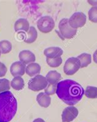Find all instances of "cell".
Wrapping results in <instances>:
<instances>
[{
    "label": "cell",
    "mask_w": 97,
    "mask_h": 122,
    "mask_svg": "<svg viewBox=\"0 0 97 122\" xmlns=\"http://www.w3.org/2000/svg\"><path fill=\"white\" fill-rule=\"evenodd\" d=\"M62 61V58L61 57L56 58H46L47 63L51 68H58L61 65Z\"/></svg>",
    "instance_id": "cell-21"
},
{
    "label": "cell",
    "mask_w": 97,
    "mask_h": 122,
    "mask_svg": "<svg viewBox=\"0 0 97 122\" xmlns=\"http://www.w3.org/2000/svg\"><path fill=\"white\" fill-rule=\"evenodd\" d=\"M81 68L80 61L77 58L71 57L66 61L63 71L66 75L72 76L76 73Z\"/></svg>",
    "instance_id": "cell-6"
},
{
    "label": "cell",
    "mask_w": 97,
    "mask_h": 122,
    "mask_svg": "<svg viewBox=\"0 0 97 122\" xmlns=\"http://www.w3.org/2000/svg\"><path fill=\"white\" fill-rule=\"evenodd\" d=\"M25 65L20 61H15L12 64L10 68V72L12 76L15 77H21L25 74Z\"/></svg>",
    "instance_id": "cell-9"
},
{
    "label": "cell",
    "mask_w": 97,
    "mask_h": 122,
    "mask_svg": "<svg viewBox=\"0 0 97 122\" xmlns=\"http://www.w3.org/2000/svg\"><path fill=\"white\" fill-rule=\"evenodd\" d=\"M48 85L46 78L42 75H37L32 78L28 83V88L33 92H39L45 89Z\"/></svg>",
    "instance_id": "cell-5"
},
{
    "label": "cell",
    "mask_w": 97,
    "mask_h": 122,
    "mask_svg": "<svg viewBox=\"0 0 97 122\" xmlns=\"http://www.w3.org/2000/svg\"><path fill=\"white\" fill-rule=\"evenodd\" d=\"M77 58L79 60L81 63V68H86L91 63L92 56L89 53H84L81 54L77 56Z\"/></svg>",
    "instance_id": "cell-17"
},
{
    "label": "cell",
    "mask_w": 97,
    "mask_h": 122,
    "mask_svg": "<svg viewBox=\"0 0 97 122\" xmlns=\"http://www.w3.org/2000/svg\"><path fill=\"white\" fill-rule=\"evenodd\" d=\"M41 67L38 63H31L28 65L25 68V73L30 77L36 76L38 74L40 73Z\"/></svg>",
    "instance_id": "cell-14"
},
{
    "label": "cell",
    "mask_w": 97,
    "mask_h": 122,
    "mask_svg": "<svg viewBox=\"0 0 97 122\" xmlns=\"http://www.w3.org/2000/svg\"><path fill=\"white\" fill-rule=\"evenodd\" d=\"M58 30L60 34L62 36L63 39H71L74 37L76 35L77 30L76 29L72 28L70 26L68 23V19H61L58 24Z\"/></svg>",
    "instance_id": "cell-3"
},
{
    "label": "cell",
    "mask_w": 97,
    "mask_h": 122,
    "mask_svg": "<svg viewBox=\"0 0 97 122\" xmlns=\"http://www.w3.org/2000/svg\"><path fill=\"white\" fill-rule=\"evenodd\" d=\"M38 37V31L33 26H30L29 30L26 34L24 42L27 44H32L36 40Z\"/></svg>",
    "instance_id": "cell-16"
},
{
    "label": "cell",
    "mask_w": 97,
    "mask_h": 122,
    "mask_svg": "<svg viewBox=\"0 0 97 122\" xmlns=\"http://www.w3.org/2000/svg\"><path fill=\"white\" fill-rule=\"evenodd\" d=\"M88 19L93 23H97V6L92 7L88 10Z\"/></svg>",
    "instance_id": "cell-23"
},
{
    "label": "cell",
    "mask_w": 97,
    "mask_h": 122,
    "mask_svg": "<svg viewBox=\"0 0 97 122\" xmlns=\"http://www.w3.org/2000/svg\"><path fill=\"white\" fill-rule=\"evenodd\" d=\"M17 111V101L10 91L0 93V122H9Z\"/></svg>",
    "instance_id": "cell-2"
},
{
    "label": "cell",
    "mask_w": 97,
    "mask_h": 122,
    "mask_svg": "<svg viewBox=\"0 0 97 122\" xmlns=\"http://www.w3.org/2000/svg\"><path fill=\"white\" fill-rule=\"evenodd\" d=\"M1 52H0V57H1Z\"/></svg>",
    "instance_id": "cell-29"
},
{
    "label": "cell",
    "mask_w": 97,
    "mask_h": 122,
    "mask_svg": "<svg viewBox=\"0 0 97 122\" xmlns=\"http://www.w3.org/2000/svg\"><path fill=\"white\" fill-rule=\"evenodd\" d=\"M87 3H89V5L92 6V7L97 6V0H88Z\"/></svg>",
    "instance_id": "cell-26"
},
{
    "label": "cell",
    "mask_w": 97,
    "mask_h": 122,
    "mask_svg": "<svg viewBox=\"0 0 97 122\" xmlns=\"http://www.w3.org/2000/svg\"><path fill=\"white\" fill-rule=\"evenodd\" d=\"M7 69L6 65L1 62H0V77H5L7 73Z\"/></svg>",
    "instance_id": "cell-25"
},
{
    "label": "cell",
    "mask_w": 97,
    "mask_h": 122,
    "mask_svg": "<svg viewBox=\"0 0 97 122\" xmlns=\"http://www.w3.org/2000/svg\"><path fill=\"white\" fill-rule=\"evenodd\" d=\"M56 85H51L49 83L47 87L44 89V93L49 96H51V95H53L56 93Z\"/></svg>",
    "instance_id": "cell-24"
},
{
    "label": "cell",
    "mask_w": 97,
    "mask_h": 122,
    "mask_svg": "<svg viewBox=\"0 0 97 122\" xmlns=\"http://www.w3.org/2000/svg\"><path fill=\"white\" fill-rule=\"evenodd\" d=\"M33 122H46L43 119H42V118H36V119L34 120V121Z\"/></svg>",
    "instance_id": "cell-28"
},
{
    "label": "cell",
    "mask_w": 97,
    "mask_h": 122,
    "mask_svg": "<svg viewBox=\"0 0 97 122\" xmlns=\"http://www.w3.org/2000/svg\"><path fill=\"white\" fill-rule=\"evenodd\" d=\"M36 101L41 107L47 108L51 103V98L44 92L39 93L36 96Z\"/></svg>",
    "instance_id": "cell-12"
},
{
    "label": "cell",
    "mask_w": 97,
    "mask_h": 122,
    "mask_svg": "<svg viewBox=\"0 0 97 122\" xmlns=\"http://www.w3.org/2000/svg\"><path fill=\"white\" fill-rule=\"evenodd\" d=\"M46 78L49 84L57 85L59 81L61 80V76L56 71H51L47 74Z\"/></svg>",
    "instance_id": "cell-13"
},
{
    "label": "cell",
    "mask_w": 97,
    "mask_h": 122,
    "mask_svg": "<svg viewBox=\"0 0 97 122\" xmlns=\"http://www.w3.org/2000/svg\"><path fill=\"white\" fill-rule=\"evenodd\" d=\"M56 94L66 104L73 106L81 100L84 95V90L76 81L66 79L58 82Z\"/></svg>",
    "instance_id": "cell-1"
},
{
    "label": "cell",
    "mask_w": 97,
    "mask_h": 122,
    "mask_svg": "<svg viewBox=\"0 0 97 122\" xmlns=\"http://www.w3.org/2000/svg\"><path fill=\"white\" fill-rule=\"evenodd\" d=\"M29 22L26 19H20L15 22L14 24L15 31L18 32L20 31L28 32L30 29Z\"/></svg>",
    "instance_id": "cell-15"
},
{
    "label": "cell",
    "mask_w": 97,
    "mask_h": 122,
    "mask_svg": "<svg viewBox=\"0 0 97 122\" xmlns=\"http://www.w3.org/2000/svg\"><path fill=\"white\" fill-rule=\"evenodd\" d=\"M10 86L15 90H21L25 86L24 80L21 77H15L10 82Z\"/></svg>",
    "instance_id": "cell-18"
},
{
    "label": "cell",
    "mask_w": 97,
    "mask_h": 122,
    "mask_svg": "<svg viewBox=\"0 0 97 122\" xmlns=\"http://www.w3.org/2000/svg\"><path fill=\"white\" fill-rule=\"evenodd\" d=\"M84 95L87 98L90 99L97 98V87L93 86H88L84 90Z\"/></svg>",
    "instance_id": "cell-20"
},
{
    "label": "cell",
    "mask_w": 97,
    "mask_h": 122,
    "mask_svg": "<svg viewBox=\"0 0 97 122\" xmlns=\"http://www.w3.org/2000/svg\"><path fill=\"white\" fill-rule=\"evenodd\" d=\"M20 61L24 65H29L31 63H35L36 60V56L30 50H24L21 51L19 55Z\"/></svg>",
    "instance_id": "cell-10"
},
{
    "label": "cell",
    "mask_w": 97,
    "mask_h": 122,
    "mask_svg": "<svg viewBox=\"0 0 97 122\" xmlns=\"http://www.w3.org/2000/svg\"><path fill=\"white\" fill-rule=\"evenodd\" d=\"M63 51L58 47H51L47 48L44 51V54L48 58H56L61 57Z\"/></svg>",
    "instance_id": "cell-11"
},
{
    "label": "cell",
    "mask_w": 97,
    "mask_h": 122,
    "mask_svg": "<svg viewBox=\"0 0 97 122\" xmlns=\"http://www.w3.org/2000/svg\"><path fill=\"white\" fill-rule=\"evenodd\" d=\"M55 21L50 16L46 15L41 17L37 22V27L42 33H49L55 28Z\"/></svg>",
    "instance_id": "cell-4"
},
{
    "label": "cell",
    "mask_w": 97,
    "mask_h": 122,
    "mask_svg": "<svg viewBox=\"0 0 97 122\" xmlns=\"http://www.w3.org/2000/svg\"><path fill=\"white\" fill-rule=\"evenodd\" d=\"M10 88V82L7 79H0V93L9 91Z\"/></svg>",
    "instance_id": "cell-22"
},
{
    "label": "cell",
    "mask_w": 97,
    "mask_h": 122,
    "mask_svg": "<svg viewBox=\"0 0 97 122\" xmlns=\"http://www.w3.org/2000/svg\"><path fill=\"white\" fill-rule=\"evenodd\" d=\"M93 61L97 64V50H95V52L93 53Z\"/></svg>",
    "instance_id": "cell-27"
},
{
    "label": "cell",
    "mask_w": 97,
    "mask_h": 122,
    "mask_svg": "<svg viewBox=\"0 0 97 122\" xmlns=\"http://www.w3.org/2000/svg\"><path fill=\"white\" fill-rule=\"evenodd\" d=\"M87 21V16L81 12H77L74 13L71 17L68 19V23L72 28L77 30L82 28L86 25Z\"/></svg>",
    "instance_id": "cell-7"
},
{
    "label": "cell",
    "mask_w": 97,
    "mask_h": 122,
    "mask_svg": "<svg viewBox=\"0 0 97 122\" xmlns=\"http://www.w3.org/2000/svg\"><path fill=\"white\" fill-rule=\"evenodd\" d=\"M12 49V46L10 42L7 40L0 41V52L1 54H7L9 53Z\"/></svg>",
    "instance_id": "cell-19"
},
{
    "label": "cell",
    "mask_w": 97,
    "mask_h": 122,
    "mask_svg": "<svg viewBox=\"0 0 97 122\" xmlns=\"http://www.w3.org/2000/svg\"><path fill=\"white\" fill-rule=\"evenodd\" d=\"M79 114L78 109L74 106H70L64 109L61 114L62 122H71Z\"/></svg>",
    "instance_id": "cell-8"
}]
</instances>
